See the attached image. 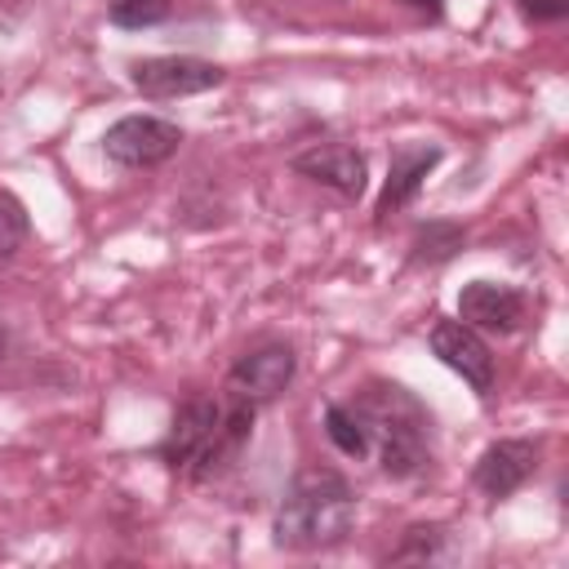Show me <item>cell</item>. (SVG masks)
<instances>
[{"mask_svg":"<svg viewBox=\"0 0 569 569\" xmlns=\"http://www.w3.org/2000/svg\"><path fill=\"white\" fill-rule=\"evenodd\" d=\"M182 138L187 133L164 116H120L116 124H107L102 151L120 169H156L169 156H178Z\"/></svg>","mask_w":569,"mask_h":569,"instance_id":"277c9868","label":"cell"},{"mask_svg":"<svg viewBox=\"0 0 569 569\" xmlns=\"http://www.w3.org/2000/svg\"><path fill=\"white\" fill-rule=\"evenodd\" d=\"M325 436L347 458H369L373 453V431H369V418H365L360 400H333L325 409Z\"/></svg>","mask_w":569,"mask_h":569,"instance_id":"7c38bea8","label":"cell"},{"mask_svg":"<svg viewBox=\"0 0 569 569\" xmlns=\"http://www.w3.org/2000/svg\"><path fill=\"white\" fill-rule=\"evenodd\" d=\"M440 164V147L436 142H400L391 147V160H387V178H382V191H378V204H373V222L382 227L391 213H400L427 182V173Z\"/></svg>","mask_w":569,"mask_h":569,"instance_id":"8fae6325","label":"cell"},{"mask_svg":"<svg viewBox=\"0 0 569 569\" xmlns=\"http://www.w3.org/2000/svg\"><path fill=\"white\" fill-rule=\"evenodd\" d=\"M525 293L516 284H502V280H467L462 293H458V320L471 325L476 333H516L525 325Z\"/></svg>","mask_w":569,"mask_h":569,"instance_id":"ba28073f","label":"cell"},{"mask_svg":"<svg viewBox=\"0 0 569 569\" xmlns=\"http://www.w3.org/2000/svg\"><path fill=\"white\" fill-rule=\"evenodd\" d=\"M289 169L302 173V178H311V182H320V187H329V191L342 196V200H360V196H365V182H369V160H365V151L351 147V142H338V138L311 142V147L293 151V156H289Z\"/></svg>","mask_w":569,"mask_h":569,"instance_id":"8992f818","label":"cell"},{"mask_svg":"<svg viewBox=\"0 0 569 569\" xmlns=\"http://www.w3.org/2000/svg\"><path fill=\"white\" fill-rule=\"evenodd\" d=\"M173 13V0H107V18L124 31H142L156 27Z\"/></svg>","mask_w":569,"mask_h":569,"instance_id":"5bb4252c","label":"cell"},{"mask_svg":"<svg viewBox=\"0 0 569 569\" xmlns=\"http://www.w3.org/2000/svg\"><path fill=\"white\" fill-rule=\"evenodd\" d=\"M538 471V445L533 440H520V436H507V440H493L480 449L476 467H471V480L485 498H511L516 489H525Z\"/></svg>","mask_w":569,"mask_h":569,"instance_id":"30bf717a","label":"cell"},{"mask_svg":"<svg viewBox=\"0 0 569 569\" xmlns=\"http://www.w3.org/2000/svg\"><path fill=\"white\" fill-rule=\"evenodd\" d=\"M529 22H560L569 13V0H516Z\"/></svg>","mask_w":569,"mask_h":569,"instance_id":"e0dca14e","label":"cell"},{"mask_svg":"<svg viewBox=\"0 0 569 569\" xmlns=\"http://www.w3.org/2000/svg\"><path fill=\"white\" fill-rule=\"evenodd\" d=\"M293 373H298V351L289 342H262V347L244 351L231 365L227 387L240 391V396H249L253 405H267V400H276L293 382Z\"/></svg>","mask_w":569,"mask_h":569,"instance_id":"9c48e42d","label":"cell"},{"mask_svg":"<svg viewBox=\"0 0 569 569\" xmlns=\"http://www.w3.org/2000/svg\"><path fill=\"white\" fill-rule=\"evenodd\" d=\"M467 249V227L449 218H431L409 240V267H440Z\"/></svg>","mask_w":569,"mask_h":569,"instance_id":"4fadbf2b","label":"cell"},{"mask_svg":"<svg viewBox=\"0 0 569 569\" xmlns=\"http://www.w3.org/2000/svg\"><path fill=\"white\" fill-rule=\"evenodd\" d=\"M31 236V218H27V204L0 187V258H13L22 249V240Z\"/></svg>","mask_w":569,"mask_h":569,"instance_id":"9a60e30c","label":"cell"},{"mask_svg":"<svg viewBox=\"0 0 569 569\" xmlns=\"http://www.w3.org/2000/svg\"><path fill=\"white\" fill-rule=\"evenodd\" d=\"M356 400L369 418L378 467L391 480L418 476L431 462V413L400 382H373V391H365Z\"/></svg>","mask_w":569,"mask_h":569,"instance_id":"7a4b0ae2","label":"cell"},{"mask_svg":"<svg viewBox=\"0 0 569 569\" xmlns=\"http://www.w3.org/2000/svg\"><path fill=\"white\" fill-rule=\"evenodd\" d=\"M440 547H445L440 525H409L400 547L391 551V560H431V556H440Z\"/></svg>","mask_w":569,"mask_h":569,"instance_id":"2e32d148","label":"cell"},{"mask_svg":"<svg viewBox=\"0 0 569 569\" xmlns=\"http://www.w3.org/2000/svg\"><path fill=\"white\" fill-rule=\"evenodd\" d=\"M396 4L413 9V13L427 18V22H440V18H445V0H396Z\"/></svg>","mask_w":569,"mask_h":569,"instance_id":"ac0fdd59","label":"cell"},{"mask_svg":"<svg viewBox=\"0 0 569 569\" xmlns=\"http://www.w3.org/2000/svg\"><path fill=\"white\" fill-rule=\"evenodd\" d=\"M356 529V489L333 467H302L271 520V538L284 551H325Z\"/></svg>","mask_w":569,"mask_h":569,"instance_id":"6da1fadb","label":"cell"},{"mask_svg":"<svg viewBox=\"0 0 569 569\" xmlns=\"http://www.w3.org/2000/svg\"><path fill=\"white\" fill-rule=\"evenodd\" d=\"M227 80V71L209 58H191V53H160V58H138L129 62V84L142 98H191L204 89H218Z\"/></svg>","mask_w":569,"mask_h":569,"instance_id":"5b68a950","label":"cell"},{"mask_svg":"<svg viewBox=\"0 0 569 569\" xmlns=\"http://www.w3.org/2000/svg\"><path fill=\"white\" fill-rule=\"evenodd\" d=\"M218 427H222V400L191 396L173 409L169 431L156 445V458L187 480H213L218 476Z\"/></svg>","mask_w":569,"mask_h":569,"instance_id":"3957f363","label":"cell"},{"mask_svg":"<svg viewBox=\"0 0 569 569\" xmlns=\"http://www.w3.org/2000/svg\"><path fill=\"white\" fill-rule=\"evenodd\" d=\"M427 347L431 356L453 369L476 396H489L493 391V351L485 342V333H476L471 325L462 320H436L431 333H427Z\"/></svg>","mask_w":569,"mask_h":569,"instance_id":"52a82bcc","label":"cell"}]
</instances>
